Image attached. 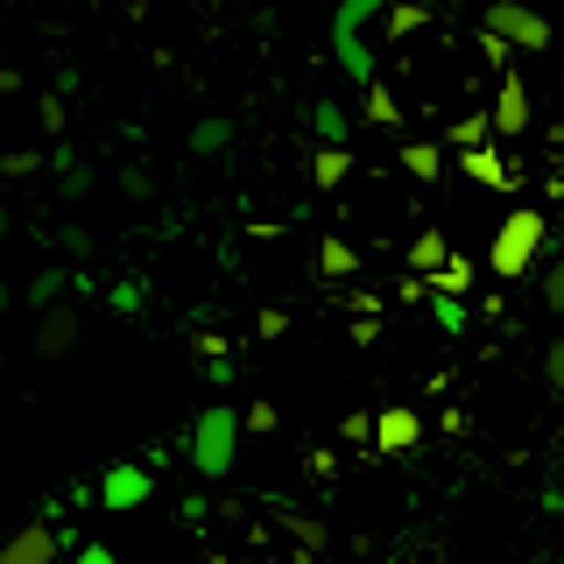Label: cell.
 Wrapping results in <instances>:
<instances>
[{
    "label": "cell",
    "instance_id": "13",
    "mask_svg": "<svg viewBox=\"0 0 564 564\" xmlns=\"http://www.w3.org/2000/svg\"><path fill=\"white\" fill-rule=\"evenodd\" d=\"M317 269H325V275H352V247L346 240H325V247H317Z\"/></svg>",
    "mask_w": 564,
    "mask_h": 564
},
{
    "label": "cell",
    "instance_id": "20",
    "mask_svg": "<svg viewBox=\"0 0 564 564\" xmlns=\"http://www.w3.org/2000/svg\"><path fill=\"white\" fill-rule=\"evenodd\" d=\"M346 437H352V445H367V437H375V416L352 410V416H346Z\"/></svg>",
    "mask_w": 564,
    "mask_h": 564
},
{
    "label": "cell",
    "instance_id": "1",
    "mask_svg": "<svg viewBox=\"0 0 564 564\" xmlns=\"http://www.w3.org/2000/svg\"><path fill=\"white\" fill-rule=\"evenodd\" d=\"M543 234H551V219L543 212H508L501 226H494V240H487V269L501 275V282H516V275H529L536 269V254H543Z\"/></svg>",
    "mask_w": 564,
    "mask_h": 564
},
{
    "label": "cell",
    "instance_id": "10",
    "mask_svg": "<svg viewBox=\"0 0 564 564\" xmlns=\"http://www.w3.org/2000/svg\"><path fill=\"white\" fill-rule=\"evenodd\" d=\"M346 170H352V155H346V149H332V141L311 155V184H317V191H339V184H346Z\"/></svg>",
    "mask_w": 564,
    "mask_h": 564
},
{
    "label": "cell",
    "instance_id": "14",
    "mask_svg": "<svg viewBox=\"0 0 564 564\" xmlns=\"http://www.w3.org/2000/svg\"><path fill=\"white\" fill-rule=\"evenodd\" d=\"M487 134H494L487 120H458V128H452V149L458 155H466V149H487Z\"/></svg>",
    "mask_w": 564,
    "mask_h": 564
},
{
    "label": "cell",
    "instance_id": "23",
    "mask_svg": "<svg viewBox=\"0 0 564 564\" xmlns=\"http://www.w3.org/2000/svg\"><path fill=\"white\" fill-rule=\"evenodd\" d=\"M0 367H8V352H0Z\"/></svg>",
    "mask_w": 564,
    "mask_h": 564
},
{
    "label": "cell",
    "instance_id": "18",
    "mask_svg": "<svg viewBox=\"0 0 564 564\" xmlns=\"http://www.w3.org/2000/svg\"><path fill=\"white\" fill-rule=\"evenodd\" d=\"M543 304L564 311V261H551V275H543Z\"/></svg>",
    "mask_w": 564,
    "mask_h": 564
},
{
    "label": "cell",
    "instance_id": "3",
    "mask_svg": "<svg viewBox=\"0 0 564 564\" xmlns=\"http://www.w3.org/2000/svg\"><path fill=\"white\" fill-rule=\"evenodd\" d=\"M529 120H536V113H529V85H522V70H501V85H494V113H487V128L516 141V134H529Z\"/></svg>",
    "mask_w": 564,
    "mask_h": 564
},
{
    "label": "cell",
    "instance_id": "16",
    "mask_svg": "<svg viewBox=\"0 0 564 564\" xmlns=\"http://www.w3.org/2000/svg\"><path fill=\"white\" fill-rule=\"evenodd\" d=\"M367 120H381V128H395V99H388V85H367Z\"/></svg>",
    "mask_w": 564,
    "mask_h": 564
},
{
    "label": "cell",
    "instance_id": "22",
    "mask_svg": "<svg viewBox=\"0 0 564 564\" xmlns=\"http://www.w3.org/2000/svg\"><path fill=\"white\" fill-rule=\"evenodd\" d=\"M85 564H106V551H85Z\"/></svg>",
    "mask_w": 564,
    "mask_h": 564
},
{
    "label": "cell",
    "instance_id": "17",
    "mask_svg": "<svg viewBox=\"0 0 564 564\" xmlns=\"http://www.w3.org/2000/svg\"><path fill=\"white\" fill-rule=\"evenodd\" d=\"M35 170V149H8L0 155V176H29Z\"/></svg>",
    "mask_w": 564,
    "mask_h": 564
},
{
    "label": "cell",
    "instance_id": "4",
    "mask_svg": "<svg viewBox=\"0 0 564 564\" xmlns=\"http://www.w3.org/2000/svg\"><path fill=\"white\" fill-rule=\"evenodd\" d=\"M0 564H57V529L50 522H22L0 543Z\"/></svg>",
    "mask_w": 564,
    "mask_h": 564
},
{
    "label": "cell",
    "instance_id": "19",
    "mask_svg": "<svg viewBox=\"0 0 564 564\" xmlns=\"http://www.w3.org/2000/svg\"><path fill=\"white\" fill-rule=\"evenodd\" d=\"M543 375H551V388L564 395V339H551V352H543Z\"/></svg>",
    "mask_w": 564,
    "mask_h": 564
},
{
    "label": "cell",
    "instance_id": "15",
    "mask_svg": "<svg viewBox=\"0 0 564 564\" xmlns=\"http://www.w3.org/2000/svg\"><path fill=\"white\" fill-rule=\"evenodd\" d=\"M141 494H149L141 473H113V480H106V501H141Z\"/></svg>",
    "mask_w": 564,
    "mask_h": 564
},
{
    "label": "cell",
    "instance_id": "8",
    "mask_svg": "<svg viewBox=\"0 0 564 564\" xmlns=\"http://www.w3.org/2000/svg\"><path fill=\"white\" fill-rule=\"evenodd\" d=\"M226 458H234V423L212 410L205 431H198V466H205V473H226Z\"/></svg>",
    "mask_w": 564,
    "mask_h": 564
},
{
    "label": "cell",
    "instance_id": "12",
    "mask_svg": "<svg viewBox=\"0 0 564 564\" xmlns=\"http://www.w3.org/2000/svg\"><path fill=\"white\" fill-rule=\"evenodd\" d=\"M402 170L431 184V176H437V149H431V141H410V149H402Z\"/></svg>",
    "mask_w": 564,
    "mask_h": 564
},
{
    "label": "cell",
    "instance_id": "2",
    "mask_svg": "<svg viewBox=\"0 0 564 564\" xmlns=\"http://www.w3.org/2000/svg\"><path fill=\"white\" fill-rule=\"evenodd\" d=\"M487 35L494 43H516V50H551L557 43V22L522 0H487Z\"/></svg>",
    "mask_w": 564,
    "mask_h": 564
},
{
    "label": "cell",
    "instance_id": "5",
    "mask_svg": "<svg viewBox=\"0 0 564 564\" xmlns=\"http://www.w3.org/2000/svg\"><path fill=\"white\" fill-rule=\"evenodd\" d=\"M70 346H78V304H50L43 325H35V352H43V360H64Z\"/></svg>",
    "mask_w": 564,
    "mask_h": 564
},
{
    "label": "cell",
    "instance_id": "7",
    "mask_svg": "<svg viewBox=\"0 0 564 564\" xmlns=\"http://www.w3.org/2000/svg\"><path fill=\"white\" fill-rule=\"evenodd\" d=\"M416 437H423V416L416 410H381L367 445H375V452H416Z\"/></svg>",
    "mask_w": 564,
    "mask_h": 564
},
{
    "label": "cell",
    "instance_id": "9",
    "mask_svg": "<svg viewBox=\"0 0 564 564\" xmlns=\"http://www.w3.org/2000/svg\"><path fill=\"white\" fill-rule=\"evenodd\" d=\"M445 261H452L445 234H437V226H423V234L410 240V269H416V282H423V275H437V269H445Z\"/></svg>",
    "mask_w": 564,
    "mask_h": 564
},
{
    "label": "cell",
    "instance_id": "11",
    "mask_svg": "<svg viewBox=\"0 0 564 564\" xmlns=\"http://www.w3.org/2000/svg\"><path fill=\"white\" fill-rule=\"evenodd\" d=\"M423 290H437L445 304H452V296H466V290H473V261H466V254H452L437 275H423Z\"/></svg>",
    "mask_w": 564,
    "mask_h": 564
},
{
    "label": "cell",
    "instance_id": "6",
    "mask_svg": "<svg viewBox=\"0 0 564 564\" xmlns=\"http://www.w3.org/2000/svg\"><path fill=\"white\" fill-rule=\"evenodd\" d=\"M458 170H466L473 184H487V191H516L522 184V170L508 163L501 149H466V155H458Z\"/></svg>",
    "mask_w": 564,
    "mask_h": 564
},
{
    "label": "cell",
    "instance_id": "21",
    "mask_svg": "<svg viewBox=\"0 0 564 564\" xmlns=\"http://www.w3.org/2000/svg\"><path fill=\"white\" fill-rule=\"evenodd\" d=\"M388 29H395V35L402 29H423V8H395V14H388Z\"/></svg>",
    "mask_w": 564,
    "mask_h": 564
}]
</instances>
